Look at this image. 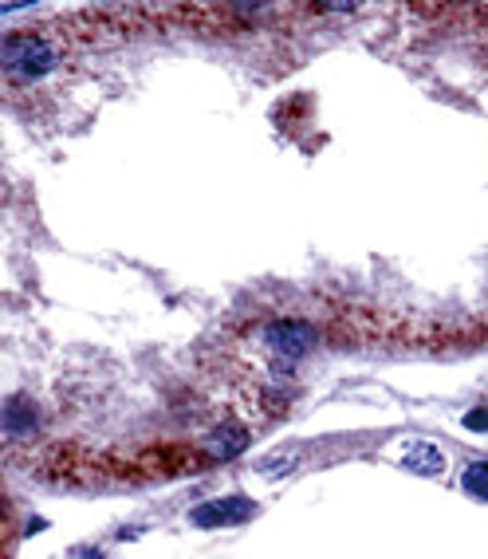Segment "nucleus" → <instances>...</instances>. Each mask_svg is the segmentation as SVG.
Here are the masks:
<instances>
[{
	"label": "nucleus",
	"instance_id": "obj_1",
	"mask_svg": "<svg viewBox=\"0 0 488 559\" xmlns=\"http://www.w3.org/2000/svg\"><path fill=\"white\" fill-rule=\"evenodd\" d=\"M60 44L48 40L44 32H12L4 40V71L12 83H32L60 68Z\"/></svg>",
	"mask_w": 488,
	"mask_h": 559
},
{
	"label": "nucleus",
	"instance_id": "obj_2",
	"mask_svg": "<svg viewBox=\"0 0 488 559\" xmlns=\"http://www.w3.org/2000/svg\"><path fill=\"white\" fill-rule=\"evenodd\" d=\"M260 347L276 370H296V362L308 359L316 347V328L308 320H276L260 331Z\"/></svg>",
	"mask_w": 488,
	"mask_h": 559
},
{
	"label": "nucleus",
	"instance_id": "obj_3",
	"mask_svg": "<svg viewBox=\"0 0 488 559\" xmlns=\"http://www.w3.org/2000/svg\"><path fill=\"white\" fill-rule=\"evenodd\" d=\"M257 516V500L249 497H221L205 500L190 512V524L198 528H233V524H245V520Z\"/></svg>",
	"mask_w": 488,
	"mask_h": 559
},
{
	"label": "nucleus",
	"instance_id": "obj_4",
	"mask_svg": "<svg viewBox=\"0 0 488 559\" xmlns=\"http://www.w3.org/2000/svg\"><path fill=\"white\" fill-rule=\"evenodd\" d=\"M402 465L409 473H418V477H438V473H445V453L438 445H429V441H414L402 453Z\"/></svg>",
	"mask_w": 488,
	"mask_h": 559
},
{
	"label": "nucleus",
	"instance_id": "obj_5",
	"mask_svg": "<svg viewBox=\"0 0 488 559\" xmlns=\"http://www.w3.org/2000/svg\"><path fill=\"white\" fill-rule=\"evenodd\" d=\"M36 426H40V414H36V406H32V399H9L4 402V430H9V438H28V433H36Z\"/></svg>",
	"mask_w": 488,
	"mask_h": 559
},
{
	"label": "nucleus",
	"instance_id": "obj_6",
	"mask_svg": "<svg viewBox=\"0 0 488 559\" xmlns=\"http://www.w3.org/2000/svg\"><path fill=\"white\" fill-rule=\"evenodd\" d=\"M245 445H249V430L221 426V430H213L210 441H205V453H210L213 461H229V457H237V453H245Z\"/></svg>",
	"mask_w": 488,
	"mask_h": 559
},
{
	"label": "nucleus",
	"instance_id": "obj_7",
	"mask_svg": "<svg viewBox=\"0 0 488 559\" xmlns=\"http://www.w3.org/2000/svg\"><path fill=\"white\" fill-rule=\"evenodd\" d=\"M461 485H465L468 497L488 500V461H473V465L461 473Z\"/></svg>",
	"mask_w": 488,
	"mask_h": 559
}]
</instances>
